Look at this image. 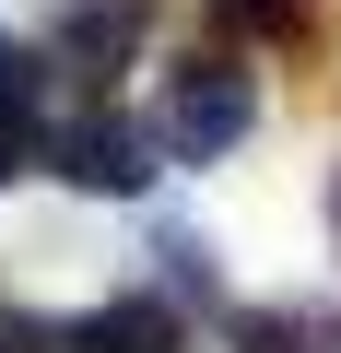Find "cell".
Returning <instances> with one entry per match:
<instances>
[{
  "label": "cell",
  "instance_id": "cell-1",
  "mask_svg": "<svg viewBox=\"0 0 341 353\" xmlns=\"http://www.w3.org/2000/svg\"><path fill=\"white\" fill-rule=\"evenodd\" d=\"M247 130H259V71H236L224 48H200V59H165V94H153V141L177 153V165H224Z\"/></svg>",
  "mask_w": 341,
  "mask_h": 353
},
{
  "label": "cell",
  "instance_id": "cell-2",
  "mask_svg": "<svg viewBox=\"0 0 341 353\" xmlns=\"http://www.w3.org/2000/svg\"><path fill=\"white\" fill-rule=\"evenodd\" d=\"M48 176H71V189H94V201H130L141 176H153V130L83 94V106L48 130Z\"/></svg>",
  "mask_w": 341,
  "mask_h": 353
},
{
  "label": "cell",
  "instance_id": "cell-3",
  "mask_svg": "<svg viewBox=\"0 0 341 353\" xmlns=\"http://www.w3.org/2000/svg\"><path fill=\"white\" fill-rule=\"evenodd\" d=\"M130 59H141V0H71V12H59V71L83 94H106Z\"/></svg>",
  "mask_w": 341,
  "mask_h": 353
},
{
  "label": "cell",
  "instance_id": "cell-4",
  "mask_svg": "<svg viewBox=\"0 0 341 353\" xmlns=\"http://www.w3.org/2000/svg\"><path fill=\"white\" fill-rule=\"evenodd\" d=\"M24 165H48V71L0 36V176H24Z\"/></svg>",
  "mask_w": 341,
  "mask_h": 353
},
{
  "label": "cell",
  "instance_id": "cell-5",
  "mask_svg": "<svg viewBox=\"0 0 341 353\" xmlns=\"http://www.w3.org/2000/svg\"><path fill=\"white\" fill-rule=\"evenodd\" d=\"M59 353H177V294H118V306H94Z\"/></svg>",
  "mask_w": 341,
  "mask_h": 353
},
{
  "label": "cell",
  "instance_id": "cell-6",
  "mask_svg": "<svg viewBox=\"0 0 341 353\" xmlns=\"http://www.w3.org/2000/svg\"><path fill=\"white\" fill-rule=\"evenodd\" d=\"M236 353H341V306H236Z\"/></svg>",
  "mask_w": 341,
  "mask_h": 353
},
{
  "label": "cell",
  "instance_id": "cell-7",
  "mask_svg": "<svg viewBox=\"0 0 341 353\" xmlns=\"http://www.w3.org/2000/svg\"><path fill=\"white\" fill-rule=\"evenodd\" d=\"M224 36H259V48H306L318 36V0H212Z\"/></svg>",
  "mask_w": 341,
  "mask_h": 353
},
{
  "label": "cell",
  "instance_id": "cell-8",
  "mask_svg": "<svg viewBox=\"0 0 341 353\" xmlns=\"http://www.w3.org/2000/svg\"><path fill=\"white\" fill-rule=\"evenodd\" d=\"M153 259H165V283H177V306H212V259H200V236H165Z\"/></svg>",
  "mask_w": 341,
  "mask_h": 353
},
{
  "label": "cell",
  "instance_id": "cell-9",
  "mask_svg": "<svg viewBox=\"0 0 341 353\" xmlns=\"http://www.w3.org/2000/svg\"><path fill=\"white\" fill-rule=\"evenodd\" d=\"M0 353H59V330H48V318H24V306H0Z\"/></svg>",
  "mask_w": 341,
  "mask_h": 353
},
{
  "label": "cell",
  "instance_id": "cell-10",
  "mask_svg": "<svg viewBox=\"0 0 341 353\" xmlns=\"http://www.w3.org/2000/svg\"><path fill=\"white\" fill-rule=\"evenodd\" d=\"M329 236H341V176H329Z\"/></svg>",
  "mask_w": 341,
  "mask_h": 353
}]
</instances>
